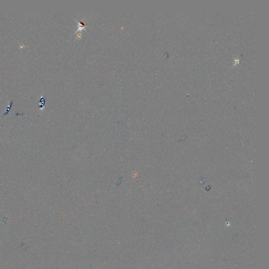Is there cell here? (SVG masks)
<instances>
[{
    "label": "cell",
    "mask_w": 269,
    "mask_h": 269,
    "mask_svg": "<svg viewBox=\"0 0 269 269\" xmlns=\"http://www.w3.org/2000/svg\"><path fill=\"white\" fill-rule=\"evenodd\" d=\"M12 104H13V101H11V103L8 104V106H7V107L6 110H5V113H4V115H3L4 116H6V115L9 113V112H10V109H11V107H12Z\"/></svg>",
    "instance_id": "6da1fadb"
}]
</instances>
